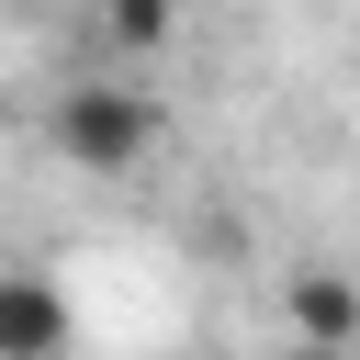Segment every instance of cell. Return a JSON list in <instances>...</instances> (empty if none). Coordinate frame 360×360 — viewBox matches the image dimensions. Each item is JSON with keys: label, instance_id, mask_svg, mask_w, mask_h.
Segmentation results:
<instances>
[{"label": "cell", "instance_id": "5", "mask_svg": "<svg viewBox=\"0 0 360 360\" xmlns=\"http://www.w3.org/2000/svg\"><path fill=\"white\" fill-rule=\"evenodd\" d=\"M281 360H349V349H315V338H292V349H281Z\"/></svg>", "mask_w": 360, "mask_h": 360}, {"label": "cell", "instance_id": "3", "mask_svg": "<svg viewBox=\"0 0 360 360\" xmlns=\"http://www.w3.org/2000/svg\"><path fill=\"white\" fill-rule=\"evenodd\" d=\"M292 338H315V349H349L360 338V292H349V270H292Z\"/></svg>", "mask_w": 360, "mask_h": 360}, {"label": "cell", "instance_id": "4", "mask_svg": "<svg viewBox=\"0 0 360 360\" xmlns=\"http://www.w3.org/2000/svg\"><path fill=\"white\" fill-rule=\"evenodd\" d=\"M90 22H101L112 56H169L180 45V0H90Z\"/></svg>", "mask_w": 360, "mask_h": 360}, {"label": "cell", "instance_id": "1", "mask_svg": "<svg viewBox=\"0 0 360 360\" xmlns=\"http://www.w3.org/2000/svg\"><path fill=\"white\" fill-rule=\"evenodd\" d=\"M45 135H56V158H68V169L124 180V169H146V158H158L169 112H158V90H135V79H79V90H56Z\"/></svg>", "mask_w": 360, "mask_h": 360}, {"label": "cell", "instance_id": "2", "mask_svg": "<svg viewBox=\"0 0 360 360\" xmlns=\"http://www.w3.org/2000/svg\"><path fill=\"white\" fill-rule=\"evenodd\" d=\"M79 315L45 270H0V360H68Z\"/></svg>", "mask_w": 360, "mask_h": 360}]
</instances>
